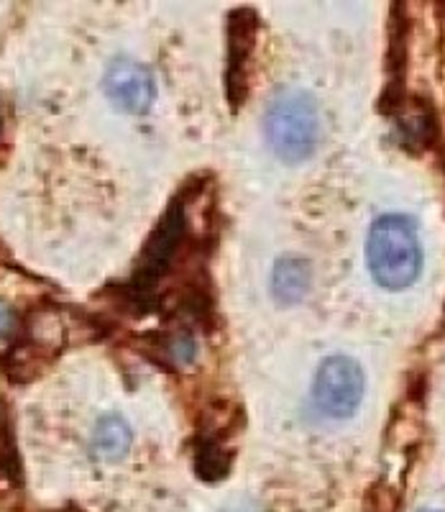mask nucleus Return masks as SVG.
Instances as JSON below:
<instances>
[{"mask_svg":"<svg viewBox=\"0 0 445 512\" xmlns=\"http://www.w3.org/2000/svg\"><path fill=\"white\" fill-rule=\"evenodd\" d=\"M103 90L113 108L131 116H141L157 100V82L136 59H116L103 77Z\"/></svg>","mask_w":445,"mask_h":512,"instance_id":"nucleus-6","label":"nucleus"},{"mask_svg":"<svg viewBox=\"0 0 445 512\" xmlns=\"http://www.w3.org/2000/svg\"><path fill=\"white\" fill-rule=\"evenodd\" d=\"M366 264L379 287L402 292L412 287L422 269V244L415 221L399 213L376 218L366 236Z\"/></svg>","mask_w":445,"mask_h":512,"instance_id":"nucleus-1","label":"nucleus"},{"mask_svg":"<svg viewBox=\"0 0 445 512\" xmlns=\"http://www.w3.org/2000/svg\"><path fill=\"white\" fill-rule=\"evenodd\" d=\"M420 512H443V510H433V507H422Z\"/></svg>","mask_w":445,"mask_h":512,"instance_id":"nucleus-10","label":"nucleus"},{"mask_svg":"<svg viewBox=\"0 0 445 512\" xmlns=\"http://www.w3.org/2000/svg\"><path fill=\"white\" fill-rule=\"evenodd\" d=\"M266 141L282 162L300 164L315 154L320 139V116L313 98L302 90L279 95L264 118Z\"/></svg>","mask_w":445,"mask_h":512,"instance_id":"nucleus-2","label":"nucleus"},{"mask_svg":"<svg viewBox=\"0 0 445 512\" xmlns=\"http://www.w3.org/2000/svg\"><path fill=\"white\" fill-rule=\"evenodd\" d=\"M364 390L366 379L359 361L336 354L320 364L313 382V400L325 418L346 420L359 410Z\"/></svg>","mask_w":445,"mask_h":512,"instance_id":"nucleus-3","label":"nucleus"},{"mask_svg":"<svg viewBox=\"0 0 445 512\" xmlns=\"http://www.w3.org/2000/svg\"><path fill=\"white\" fill-rule=\"evenodd\" d=\"M256 34H259V16L254 8H233L228 13V57L223 80H226V98L233 111H238L249 98V64L254 59Z\"/></svg>","mask_w":445,"mask_h":512,"instance_id":"nucleus-5","label":"nucleus"},{"mask_svg":"<svg viewBox=\"0 0 445 512\" xmlns=\"http://www.w3.org/2000/svg\"><path fill=\"white\" fill-rule=\"evenodd\" d=\"M195 472L205 482H220L231 472V451H226V446L213 436L197 441Z\"/></svg>","mask_w":445,"mask_h":512,"instance_id":"nucleus-9","label":"nucleus"},{"mask_svg":"<svg viewBox=\"0 0 445 512\" xmlns=\"http://www.w3.org/2000/svg\"><path fill=\"white\" fill-rule=\"evenodd\" d=\"M187 239V208L182 200H174L162 216L159 226L154 228L151 239L146 241L141 259L136 264V274H133V287L136 292L146 295L154 290L159 280H162L167 269L172 267L174 256L182 249V241Z\"/></svg>","mask_w":445,"mask_h":512,"instance_id":"nucleus-4","label":"nucleus"},{"mask_svg":"<svg viewBox=\"0 0 445 512\" xmlns=\"http://www.w3.org/2000/svg\"><path fill=\"white\" fill-rule=\"evenodd\" d=\"M131 428L121 415H103L93 431V456L100 461H121L131 448Z\"/></svg>","mask_w":445,"mask_h":512,"instance_id":"nucleus-8","label":"nucleus"},{"mask_svg":"<svg viewBox=\"0 0 445 512\" xmlns=\"http://www.w3.org/2000/svg\"><path fill=\"white\" fill-rule=\"evenodd\" d=\"M310 285H313V272H310V264L302 256L289 254L277 259L272 272V292L277 297V303H300L302 297L310 292Z\"/></svg>","mask_w":445,"mask_h":512,"instance_id":"nucleus-7","label":"nucleus"}]
</instances>
